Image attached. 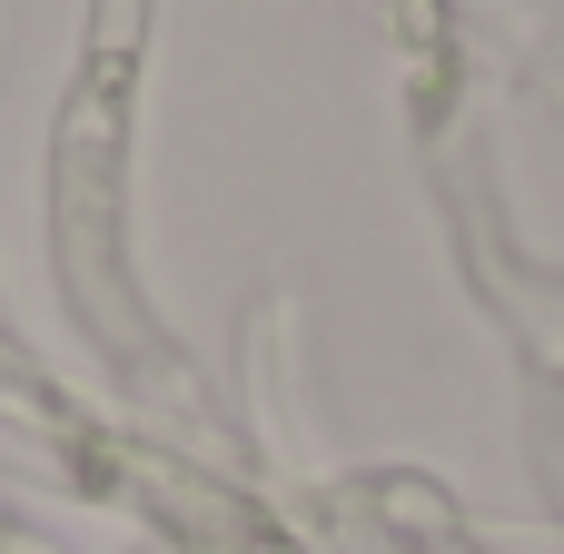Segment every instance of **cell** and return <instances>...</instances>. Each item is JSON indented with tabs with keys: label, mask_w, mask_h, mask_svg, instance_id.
<instances>
[]
</instances>
